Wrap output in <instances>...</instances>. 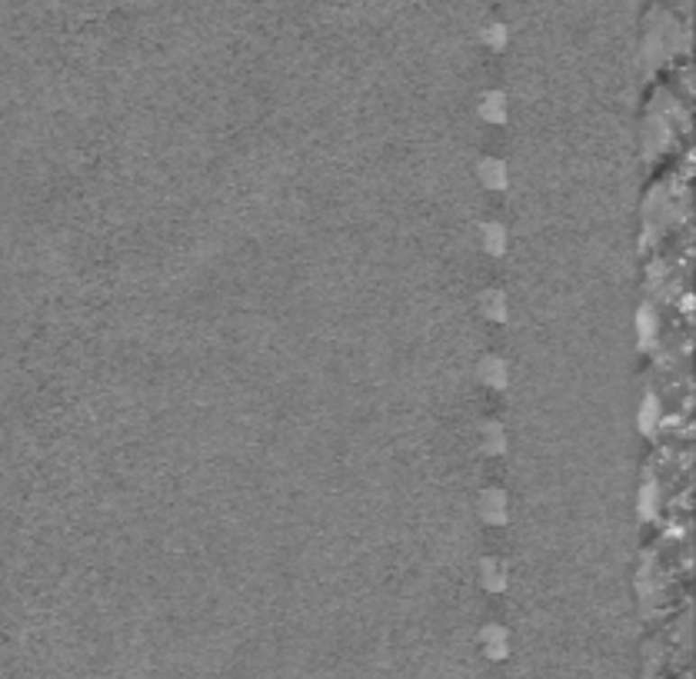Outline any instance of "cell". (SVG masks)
<instances>
[{
	"mask_svg": "<svg viewBox=\"0 0 696 679\" xmlns=\"http://www.w3.org/2000/svg\"><path fill=\"white\" fill-rule=\"evenodd\" d=\"M483 639H487V647H483V649H487L490 659H503V656H507V636H503V629H487V636H483Z\"/></svg>",
	"mask_w": 696,
	"mask_h": 679,
	"instance_id": "1",
	"label": "cell"
}]
</instances>
